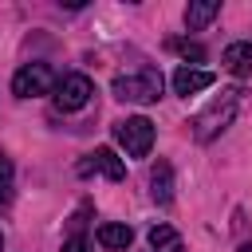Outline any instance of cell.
Instances as JSON below:
<instances>
[{
	"label": "cell",
	"mask_w": 252,
	"mask_h": 252,
	"mask_svg": "<svg viewBox=\"0 0 252 252\" xmlns=\"http://www.w3.org/2000/svg\"><path fill=\"white\" fill-rule=\"evenodd\" d=\"M91 94H94V83L87 79V75H63L59 83H55V106L59 110H83L87 102H91Z\"/></svg>",
	"instance_id": "cell-5"
},
{
	"label": "cell",
	"mask_w": 252,
	"mask_h": 252,
	"mask_svg": "<svg viewBox=\"0 0 252 252\" xmlns=\"http://www.w3.org/2000/svg\"><path fill=\"white\" fill-rule=\"evenodd\" d=\"M220 63H224L228 75H236V79H252V43H248V39L228 43L224 55H220Z\"/></svg>",
	"instance_id": "cell-7"
},
{
	"label": "cell",
	"mask_w": 252,
	"mask_h": 252,
	"mask_svg": "<svg viewBox=\"0 0 252 252\" xmlns=\"http://www.w3.org/2000/svg\"><path fill=\"white\" fill-rule=\"evenodd\" d=\"M114 138H118V146H122L130 158H146L150 146H154V122L142 118V114L122 118V122H114Z\"/></svg>",
	"instance_id": "cell-3"
},
{
	"label": "cell",
	"mask_w": 252,
	"mask_h": 252,
	"mask_svg": "<svg viewBox=\"0 0 252 252\" xmlns=\"http://www.w3.org/2000/svg\"><path fill=\"white\" fill-rule=\"evenodd\" d=\"M51 87H55V75H51L47 63H24V67L16 71V79H12V94H20V98L47 94Z\"/></svg>",
	"instance_id": "cell-4"
},
{
	"label": "cell",
	"mask_w": 252,
	"mask_h": 252,
	"mask_svg": "<svg viewBox=\"0 0 252 252\" xmlns=\"http://www.w3.org/2000/svg\"><path fill=\"white\" fill-rule=\"evenodd\" d=\"M217 12H220L217 0H193V4L185 8V24H189V32H201L209 20H217Z\"/></svg>",
	"instance_id": "cell-11"
},
{
	"label": "cell",
	"mask_w": 252,
	"mask_h": 252,
	"mask_svg": "<svg viewBox=\"0 0 252 252\" xmlns=\"http://www.w3.org/2000/svg\"><path fill=\"white\" fill-rule=\"evenodd\" d=\"M63 252H91V244H87V236H71V240H63Z\"/></svg>",
	"instance_id": "cell-15"
},
{
	"label": "cell",
	"mask_w": 252,
	"mask_h": 252,
	"mask_svg": "<svg viewBox=\"0 0 252 252\" xmlns=\"http://www.w3.org/2000/svg\"><path fill=\"white\" fill-rule=\"evenodd\" d=\"M0 252H4V236H0Z\"/></svg>",
	"instance_id": "cell-16"
},
{
	"label": "cell",
	"mask_w": 252,
	"mask_h": 252,
	"mask_svg": "<svg viewBox=\"0 0 252 252\" xmlns=\"http://www.w3.org/2000/svg\"><path fill=\"white\" fill-rule=\"evenodd\" d=\"M150 193H154L158 205H169V201H173V169H169V161H158V165H154Z\"/></svg>",
	"instance_id": "cell-10"
},
{
	"label": "cell",
	"mask_w": 252,
	"mask_h": 252,
	"mask_svg": "<svg viewBox=\"0 0 252 252\" xmlns=\"http://www.w3.org/2000/svg\"><path fill=\"white\" fill-rule=\"evenodd\" d=\"M12 177H16L12 158H8V154H0V205H8V201H12Z\"/></svg>",
	"instance_id": "cell-13"
},
{
	"label": "cell",
	"mask_w": 252,
	"mask_h": 252,
	"mask_svg": "<svg viewBox=\"0 0 252 252\" xmlns=\"http://www.w3.org/2000/svg\"><path fill=\"white\" fill-rule=\"evenodd\" d=\"M98 244L102 248H110V252H122V248H130V240H134V228L130 224H118V220H106V224H98Z\"/></svg>",
	"instance_id": "cell-9"
},
{
	"label": "cell",
	"mask_w": 252,
	"mask_h": 252,
	"mask_svg": "<svg viewBox=\"0 0 252 252\" xmlns=\"http://www.w3.org/2000/svg\"><path fill=\"white\" fill-rule=\"evenodd\" d=\"M213 79H217L213 71H201V67H177V71H173V91L189 98V94H197V91L213 87Z\"/></svg>",
	"instance_id": "cell-8"
},
{
	"label": "cell",
	"mask_w": 252,
	"mask_h": 252,
	"mask_svg": "<svg viewBox=\"0 0 252 252\" xmlns=\"http://www.w3.org/2000/svg\"><path fill=\"white\" fill-rule=\"evenodd\" d=\"M150 248L154 252H185V244H181L173 224H154L150 228Z\"/></svg>",
	"instance_id": "cell-12"
},
{
	"label": "cell",
	"mask_w": 252,
	"mask_h": 252,
	"mask_svg": "<svg viewBox=\"0 0 252 252\" xmlns=\"http://www.w3.org/2000/svg\"><path fill=\"white\" fill-rule=\"evenodd\" d=\"M114 94L122 102H158L161 98V71L158 67H138L114 79Z\"/></svg>",
	"instance_id": "cell-2"
},
{
	"label": "cell",
	"mask_w": 252,
	"mask_h": 252,
	"mask_svg": "<svg viewBox=\"0 0 252 252\" xmlns=\"http://www.w3.org/2000/svg\"><path fill=\"white\" fill-rule=\"evenodd\" d=\"M169 47H173L177 55H185V59H197V63L205 59V47H201V43H189V39H173Z\"/></svg>",
	"instance_id": "cell-14"
},
{
	"label": "cell",
	"mask_w": 252,
	"mask_h": 252,
	"mask_svg": "<svg viewBox=\"0 0 252 252\" xmlns=\"http://www.w3.org/2000/svg\"><path fill=\"white\" fill-rule=\"evenodd\" d=\"M236 102H240V91L236 87H228V91H220L197 118H193V138L197 142H213L228 122H232V114H236Z\"/></svg>",
	"instance_id": "cell-1"
},
{
	"label": "cell",
	"mask_w": 252,
	"mask_h": 252,
	"mask_svg": "<svg viewBox=\"0 0 252 252\" xmlns=\"http://www.w3.org/2000/svg\"><path fill=\"white\" fill-rule=\"evenodd\" d=\"M79 173L87 177V173H102V177H110V181H122L126 177V165H122V158L110 150V146H94V154H87L83 161H79Z\"/></svg>",
	"instance_id": "cell-6"
}]
</instances>
